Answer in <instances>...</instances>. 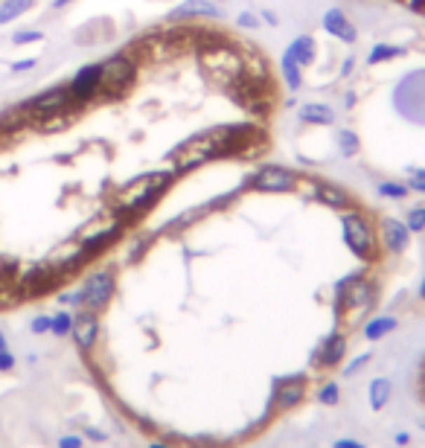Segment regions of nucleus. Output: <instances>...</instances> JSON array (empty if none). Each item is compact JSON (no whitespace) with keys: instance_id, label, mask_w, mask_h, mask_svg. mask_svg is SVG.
Masks as SVG:
<instances>
[{"instance_id":"nucleus-50","label":"nucleus","mask_w":425,"mask_h":448,"mask_svg":"<svg viewBox=\"0 0 425 448\" xmlns=\"http://www.w3.org/2000/svg\"><path fill=\"white\" fill-rule=\"evenodd\" d=\"M422 425H425V422H422Z\"/></svg>"},{"instance_id":"nucleus-48","label":"nucleus","mask_w":425,"mask_h":448,"mask_svg":"<svg viewBox=\"0 0 425 448\" xmlns=\"http://www.w3.org/2000/svg\"><path fill=\"white\" fill-rule=\"evenodd\" d=\"M0 349H6V338H4V332H0Z\"/></svg>"},{"instance_id":"nucleus-26","label":"nucleus","mask_w":425,"mask_h":448,"mask_svg":"<svg viewBox=\"0 0 425 448\" xmlns=\"http://www.w3.org/2000/svg\"><path fill=\"white\" fill-rule=\"evenodd\" d=\"M292 53L297 55L300 65H312V58H315V41H312L309 35H300L297 41L292 44Z\"/></svg>"},{"instance_id":"nucleus-1","label":"nucleus","mask_w":425,"mask_h":448,"mask_svg":"<svg viewBox=\"0 0 425 448\" xmlns=\"http://www.w3.org/2000/svg\"><path fill=\"white\" fill-rule=\"evenodd\" d=\"M172 178H175V169H163V172H149V175H140V178H134L117 201V222L128 224V222H137L149 207H154L163 192L169 189Z\"/></svg>"},{"instance_id":"nucleus-22","label":"nucleus","mask_w":425,"mask_h":448,"mask_svg":"<svg viewBox=\"0 0 425 448\" xmlns=\"http://www.w3.org/2000/svg\"><path fill=\"white\" fill-rule=\"evenodd\" d=\"M393 329H396V318L384 315V318H376V320H370L364 326V338L367 341H382L384 335H391Z\"/></svg>"},{"instance_id":"nucleus-37","label":"nucleus","mask_w":425,"mask_h":448,"mask_svg":"<svg viewBox=\"0 0 425 448\" xmlns=\"http://www.w3.org/2000/svg\"><path fill=\"white\" fill-rule=\"evenodd\" d=\"M239 27H245V29H257L259 21H257V18L250 15V12H242V15H239Z\"/></svg>"},{"instance_id":"nucleus-7","label":"nucleus","mask_w":425,"mask_h":448,"mask_svg":"<svg viewBox=\"0 0 425 448\" xmlns=\"http://www.w3.org/2000/svg\"><path fill=\"white\" fill-rule=\"evenodd\" d=\"M79 294H82V308L102 311L108 306V300L114 297V274L111 271H96V274H90L85 280Z\"/></svg>"},{"instance_id":"nucleus-18","label":"nucleus","mask_w":425,"mask_h":448,"mask_svg":"<svg viewBox=\"0 0 425 448\" xmlns=\"http://www.w3.org/2000/svg\"><path fill=\"white\" fill-rule=\"evenodd\" d=\"M323 29L330 32V35H335L338 41H346V44L356 41V27L346 21V15L341 9H330V12L323 15Z\"/></svg>"},{"instance_id":"nucleus-11","label":"nucleus","mask_w":425,"mask_h":448,"mask_svg":"<svg viewBox=\"0 0 425 448\" xmlns=\"http://www.w3.org/2000/svg\"><path fill=\"white\" fill-rule=\"evenodd\" d=\"M100 79H102V65H88L73 76V82L67 85L76 102H88L93 96H100Z\"/></svg>"},{"instance_id":"nucleus-17","label":"nucleus","mask_w":425,"mask_h":448,"mask_svg":"<svg viewBox=\"0 0 425 448\" xmlns=\"http://www.w3.org/2000/svg\"><path fill=\"white\" fill-rule=\"evenodd\" d=\"M382 242L391 253H402L411 242V230L405 222L396 219H382Z\"/></svg>"},{"instance_id":"nucleus-42","label":"nucleus","mask_w":425,"mask_h":448,"mask_svg":"<svg viewBox=\"0 0 425 448\" xmlns=\"http://www.w3.org/2000/svg\"><path fill=\"white\" fill-rule=\"evenodd\" d=\"M353 65H356L353 58H346V62H344V67H341V76H350V73H353Z\"/></svg>"},{"instance_id":"nucleus-13","label":"nucleus","mask_w":425,"mask_h":448,"mask_svg":"<svg viewBox=\"0 0 425 448\" xmlns=\"http://www.w3.org/2000/svg\"><path fill=\"white\" fill-rule=\"evenodd\" d=\"M306 396V379L295 376V379H285L274 387V396H271V407L274 411H288V407H297Z\"/></svg>"},{"instance_id":"nucleus-12","label":"nucleus","mask_w":425,"mask_h":448,"mask_svg":"<svg viewBox=\"0 0 425 448\" xmlns=\"http://www.w3.org/2000/svg\"><path fill=\"white\" fill-rule=\"evenodd\" d=\"M303 196L309 198H318L321 204L326 207H332V210H346V207H353V198L346 196V192L335 184H326V181H315V184H306L303 186Z\"/></svg>"},{"instance_id":"nucleus-16","label":"nucleus","mask_w":425,"mask_h":448,"mask_svg":"<svg viewBox=\"0 0 425 448\" xmlns=\"http://www.w3.org/2000/svg\"><path fill=\"white\" fill-rule=\"evenodd\" d=\"M219 9L210 4V0H184L181 6H175L169 12V21L172 24H187V21H196V18H216Z\"/></svg>"},{"instance_id":"nucleus-24","label":"nucleus","mask_w":425,"mask_h":448,"mask_svg":"<svg viewBox=\"0 0 425 448\" xmlns=\"http://www.w3.org/2000/svg\"><path fill=\"white\" fill-rule=\"evenodd\" d=\"M283 73H285L288 88L297 90V88H300V62H297V55L292 53V47H288L285 55H283Z\"/></svg>"},{"instance_id":"nucleus-30","label":"nucleus","mask_w":425,"mask_h":448,"mask_svg":"<svg viewBox=\"0 0 425 448\" xmlns=\"http://www.w3.org/2000/svg\"><path fill=\"white\" fill-rule=\"evenodd\" d=\"M405 224H408V230H411V233L425 230V207H414V210H408V219H405Z\"/></svg>"},{"instance_id":"nucleus-28","label":"nucleus","mask_w":425,"mask_h":448,"mask_svg":"<svg viewBox=\"0 0 425 448\" xmlns=\"http://www.w3.org/2000/svg\"><path fill=\"white\" fill-rule=\"evenodd\" d=\"M402 50L399 47H388V44H376L373 50H370V65H379V62H388V58H393V55H399Z\"/></svg>"},{"instance_id":"nucleus-35","label":"nucleus","mask_w":425,"mask_h":448,"mask_svg":"<svg viewBox=\"0 0 425 448\" xmlns=\"http://www.w3.org/2000/svg\"><path fill=\"white\" fill-rule=\"evenodd\" d=\"M367 361H370V353H364V355H358V358H356V361L350 364V367H346V369H344V376H356V373H358V369H364V364H367Z\"/></svg>"},{"instance_id":"nucleus-19","label":"nucleus","mask_w":425,"mask_h":448,"mask_svg":"<svg viewBox=\"0 0 425 448\" xmlns=\"http://www.w3.org/2000/svg\"><path fill=\"white\" fill-rule=\"evenodd\" d=\"M344 353H346V338L335 332V335H330V338L321 344V349L315 353V361H318L321 367H335V364H341Z\"/></svg>"},{"instance_id":"nucleus-36","label":"nucleus","mask_w":425,"mask_h":448,"mask_svg":"<svg viewBox=\"0 0 425 448\" xmlns=\"http://www.w3.org/2000/svg\"><path fill=\"white\" fill-rule=\"evenodd\" d=\"M29 329H32L35 335H44V332H50V318H44V315H41V318H35V320L29 323Z\"/></svg>"},{"instance_id":"nucleus-41","label":"nucleus","mask_w":425,"mask_h":448,"mask_svg":"<svg viewBox=\"0 0 425 448\" xmlns=\"http://www.w3.org/2000/svg\"><path fill=\"white\" fill-rule=\"evenodd\" d=\"M332 448H367V445H361V442H356V440H338Z\"/></svg>"},{"instance_id":"nucleus-39","label":"nucleus","mask_w":425,"mask_h":448,"mask_svg":"<svg viewBox=\"0 0 425 448\" xmlns=\"http://www.w3.org/2000/svg\"><path fill=\"white\" fill-rule=\"evenodd\" d=\"M32 67H35V58H24V62H15V65H12L15 73H27V70H32Z\"/></svg>"},{"instance_id":"nucleus-47","label":"nucleus","mask_w":425,"mask_h":448,"mask_svg":"<svg viewBox=\"0 0 425 448\" xmlns=\"http://www.w3.org/2000/svg\"><path fill=\"white\" fill-rule=\"evenodd\" d=\"M419 300H425V277H422V285H419Z\"/></svg>"},{"instance_id":"nucleus-29","label":"nucleus","mask_w":425,"mask_h":448,"mask_svg":"<svg viewBox=\"0 0 425 448\" xmlns=\"http://www.w3.org/2000/svg\"><path fill=\"white\" fill-rule=\"evenodd\" d=\"M318 399H321V405H338V399H341V387H338L335 381H326V384L321 387Z\"/></svg>"},{"instance_id":"nucleus-25","label":"nucleus","mask_w":425,"mask_h":448,"mask_svg":"<svg viewBox=\"0 0 425 448\" xmlns=\"http://www.w3.org/2000/svg\"><path fill=\"white\" fill-rule=\"evenodd\" d=\"M388 402H391V381L388 379H373L370 381V405L376 407V411H382Z\"/></svg>"},{"instance_id":"nucleus-32","label":"nucleus","mask_w":425,"mask_h":448,"mask_svg":"<svg viewBox=\"0 0 425 448\" xmlns=\"http://www.w3.org/2000/svg\"><path fill=\"white\" fill-rule=\"evenodd\" d=\"M379 192H382V196H388V198H405V196H408V184H382Z\"/></svg>"},{"instance_id":"nucleus-5","label":"nucleus","mask_w":425,"mask_h":448,"mask_svg":"<svg viewBox=\"0 0 425 448\" xmlns=\"http://www.w3.org/2000/svg\"><path fill=\"white\" fill-rule=\"evenodd\" d=\"M134 76H137V62L128 55H111L108 62H102V79H100V96H108V100H117L123 96L131 85H134Z\"/></svg>"},{"instance_id":"nucleus-27","label":"nucleus","mask_w":425,"mask_h":448,"mask_svg":"<svg viewBox=\"0 0 425 448\" xmlns=\"http://www.w3.org/2000/svg\"><path fill=\"white\" fill-rule=\"evenodd\" d=\"M70 329H73V315H67V311H59L55 318H50V332L53 335L65 338V335H70Z\"/></svg>"},{"instance_id":"nucleus-9","label":"nucleus","mask_w":425,"mask_h":448,"mask_svg":"<svg viewBox=\"0 0 425 448\" xmlns=\"http://www.w3.org/2000/svg\"><path fill=\"white\" fill-rule=\"evenodd\" d=\"M62 274L55 271V265H35L29 271H24L21 280H18V291L21 297H38V294H47L59 285Z\"/></svg>"},{"instance_id":"nucleus-38","label":"nucleus","mask_w":425,"mask_h":448,"mask_svg":"<svg viewBox=\"0 0 425 448\" xmlns=\"http://www.w3.org/2000/svg\"><path fill=\"white\" fill-rule=\"evenodd\" d=\"M15 367V358H12V353H9V349H0V369H4V373H6V369H12Z\"/></svg>"},{"instance_id":"nucleus-43","label":"nucleus","mask_w":425,"mask_h":448,"mask_svg":"<svg viewBox=\"0 0 425 448\" xmlns=\"http://www.w3.org/2000/svg\"><path fill=\"white\" fill-rule=\"evenodd\" d=\"M88 437H90V440H105V434L96 431V428H88Z\"/></svg>"},{"instance_id":"nucleus-10","label":"nucleus","mask_w":425,"mask_h":448,"mask_svg":"<svg viewBox=\"0 0 425 448\" xmlns=\"http://www.w3.org/2000/svg\"><path fill=\"white\" fill-rule=\"evenodd\" d=\"M248 186L257 192H292L297 186V181H295V172H288L283 166H262L254 178L248 181Z\"/></svg>"},{"instance_id":"nucleus-21","label":"nucleus","mask_w":425,"mask_h":448,"mask_svg":"<svg viewBox=\"0 0 425 448\" xmlns=\"http://www.w3.org/2000/svg\"><path fill=\"white\" fill-rule=\"evenodd\" d=\"M300 116H303L306 123H315V125H330V123L335 120L332 108H330V105H321V102H309V105L300 111Z\"/></svg>"},{"instance_id":"nucleus-15","label":"nucleus","mask_w":425,"mask_h":448,"mask_svg":"<svg viewBox=\"0 0 425 448\" xmlns=\"http://www.w3.org/2000/svg\"><path fill=\"white\" fill-rule=\"evenodd\" d=\"M73 338L79 344V349H90L96 344V335H100V320H96V311L82 308L79 315L73 318Z\"/></svg>"},{"instance_id":"nucleus-31","label":"nucleus","mask_w":425,"mask_h":448,"mask_svg":"<svg viewBox=\"0 0 425 448\" xmlns=\"http://www.w3.org/2000/svg\"><path fill=\"white\" fill-rule=\"evenodd\" d=\"M338 143H341V151L350 158V154H356L358 151V134H353V131H341L338 134Z\"/></svg>"},{"instance_id":"nucleus-46","label":"nucleus","mask_w":425,"mask_h":448,"mask_svg":"<svg viewBox=\"0 0 425 448\" xmlns=\"http://www.w3.org/2000/svg\"><path fill=\"white\" fill-rule=\"evenodd\" d=\"M67 4H70V0H53V6H55V9H62V6H67Z\"/></svg>"},{"instance_id":"nucleus-3","label":"nucleus","mask_w":425,"mask_h":448,"mask_svg":"<svg viewBox=\"0 0 425 448\" xmlns=\"http://www.w3.org/2000/svg\"><path fill=\"white\" fill-rule=\"evenodd\" d=\"M224 90L236 105L248 108L250 114H257V116H268V111H271V105H274V85H271L268 76L262 79V76L242 73L239 79H234Z\"/></svg>"},{"instance_id":"nucleus-23","label":"nucleus","mask_w":425,"mask_h":448,"mask_svg":"<svg viewBox=\"0 0 425 448\" xmlns=\"http://www.w3.org/2000/svg\"><path fill=\"white\" fill-rule=\"evenodd\" d=\"M32 4H35V0H4V4H0V27L12 24L15 18H21L24 12H29Z\"/></svg>"},{"instance_id":"nucleus-4","label":"nucleus","mask_w":425,"mask_h":448,"mask_svg":"<svg viewBox=\"0 0 425 448\" xmlns=\"http://www.w3.org/2000/svg\"><path fill=\"white\" fill-rule=\"evenodd\" d=\"M201 65H204V73L210 82H219L222 88H227L245 73V55L224 41H216L201 53Z\"/></svg>"},{"instance_id":"nucleus-8","label":"nucleus","mask_w":425,"mask_h":448,"mask_svg":"<svg viewBox=\"0 0 425 448\" xmlns=\"http://www.w3.org/2000/svg\"><path fill=\"white\" fill-rule=\"evenodd\" d=\"M73 102L76 100H73L70 88H50V90H44L41 96H35V100L27 105V114L35 116V120H47V116L70 111Z\"/></svg>"},{"instance_id":"nucleus-49","label":"nucleus","mask_w":425,"mask_h":448,"mask_svg":"<svg viewBox=\"0 0 425 448\" xmlns=\"http://www.w3.org/2000/svg\"><path fill=\"white\" fill-rule=\"evenodd\" d=\"M149 448H169V445H163V442H151Z\"/></svg>"},{"instance_id":"nucleus-34","label":"nucleus","mask_w":425,"mask_h":448,"mask_svg":"<svg viewBox=\"0 0 425 448\" xmlns=\"http://www.w3.org/2000/svg\"><path fill=\"white\" fill-rule=\"evenodd\" d=\"M408 189L425 192V169H411V181H408Z\"/></svg>"},{"instance_id":"nucleus-14","label":"nucleus","mask_w":425,"mask_h":448,"mask_svg":"<svg viewBox=\"0 0 425 448\" xmlns=\"http://www.w3.org/2000/svg\"><path fill=\"white\" fill-rule=\"evenodd\" d=\"M120 233H123V222H114V224H108V227H100V230H93V233H88V236L82 239V253L90 259V257H96V253H102L108 245H114L120 239Z\"/></svg>"},{"instance_id":"nucleus-33","label":"nucleus","mask_w":425,"mask_h":448,"mask_svg":"<svg viewBox=\"0 0 425 448\" xmlns=\"http://www.w3.org/2000/svg\"><path fill=\"white\" fill-rule=\"evenodd\" d=\"M12 41H15V44H32V41H41V32H35V29L15 32V35H12Z\"/></svg>"},{"instance_id":"nucleus-20","label":"nucleus","mask_w":425,"mask_h":448,"mask_svg":"<svg viewBox=\"0 0 425 448\" xmlns=\"http://www.w3.org/2000/svg\"><path fill=\"white\" fill-rule=\"evenodd\" d=\"M207 212H212V204L207 201V204H201V207H189V210H184L181 216H175L169 224H166V230L163 233H172V236H178V233H184L187 227H192L196 222H201Z\"/></svg>"},{"instance_id":"nucleus-6","label":"nucleus","mask_w":425,"mask_h":448,"mask_svg":"<svg viewBox=\"0 0 425 448\" xmlns=\"http://www.w3.org/2000/svg\"><path fill=\"white\" fill-rule=\"evenodd\" d=\"M341 227H344V242H346V247H350L356 257L373 262V259H376V236H373L370 224L364 222L361 212H356V210L344 212V216H341Z\"/></svg>"},{"instance_id":"nucleus-2","label":"nucleus","mask_w":425,"mask_h":448,"mask_svg":"<svg viewBox=\"0 0 425 448\" xmlns=\"http://www.w3.org/2000/svg\"><path fill=\"white\" fill-rule=\"evenodd\" d=\"M373 300H376V285L370 280H364L361 274H350L335 283V308L350 323L367 315L373 308Z\"/></svg>"},{"instance_id":"nucleus-40","label":"nucleus","mask_w":425,"mask_h":448,"mask_svg":"<svg viewBox=\"0 0 425 448\" xmlns=\"http://www.w3.org/2000/svg\"><path fill=\"white\" fill-rule=\"evenodd\" d=\"M59 448H82V440L73 437V434H70V437H62V440H59Z\"/></svg>"},{"instance_id":"nucleus-44","label":"nucleus","mask_w":425,"mask_h":448,"mask_svg":"<svg viewBox=\"0 0 425 448\" xmlns=\"http://www.w3.org/2000/svg\"><path fill=\"white\" fill-rule=\"evenodd\" d=\"M262 18H265V21H268V24H271V27H277V24H280V21H277V15H274V12H265Z\"/></svg>"},{"instance_id":"nucleus-45","label":"nucleus","mask_w":425,"mask_h":448,"mask_svg":"<svg viewBox=\"0 0 425 448\" xmlns=\"http://www.w3.org/2000/svg\"><path fill=\"white\" fill-rule=\"evenodd\" d=\"M408 440H411L408 434H399V437H396V442H399V445H408Z\"/></svg>"}]
</instances>
